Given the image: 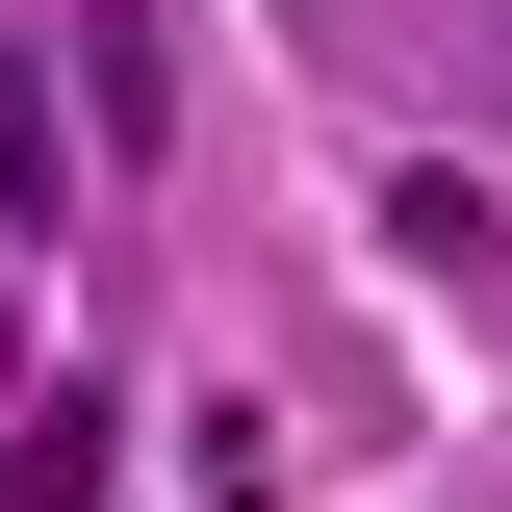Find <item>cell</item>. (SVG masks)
Wrapping results in <instances>:
<instances>
[{"label": "cell", "instance_id": "1", "mask_svg": "<svg viewBox=\"0 0 512 512\" xmlns=\"http://www.w3.org/2000/svg\"><path fill=\"white\" fill-rule=\"evenodd\" d=\"M77 52H103V154H180V103H154V0H77Z\"/></svg>", "mask_w": 512, "mask_h": 512}]
</instances>
